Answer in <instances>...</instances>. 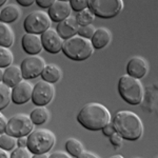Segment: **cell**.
I'll list each match as a JSON object with an SVG mask.
<instances>
[{
    "label": "cell",
    "instance_id": "cell-19",
    "mask_svg": "<svg viewBox=\"0 0 158 158\" xmlns=\"http://www.w3.org/2000/svg\"><path fill=\"white\" fill-rule=\"evenodd\" d=\"M21 17V10L17 4L10 3L0 11V21L4 23H12Z\"/></svg>",
    "mask_w": 158,
    "mask_h": 158
},
{
    "label": "cell",
    "instance_id": "cell-10",
    "mask_svg": "<svg viewBox=\"0 0 158 158\" xmlns=\"http://www.w3.org/2000/svg\"><path fill=\"white\" fill-rule=\"evenodd\" d=\"M55 96V88L54 85L41 80L37 82L33 88L32 99L33 103L37 106H45L53 100Z\"/></svg>",
    "mask_w": 158,
    "mask_h": 158
},
{
    "label": "cell",
    "instance_id": "cell-26",
    "mask_svg": "<svg viewBox=\"0 0 158 158\" xmlns=\"http://www.w3.org/2000/svg\"><path fill=\"white\" fill-rule=\"evenodd\" d=\"M17 147V138L12 135L2 133L0 135V148L6 151H12Z\"/></svg>",
    "mask_w": 158,
    "mask_h": 158
},
{
    "label": "cell",
    "instance_id": "cell-2",
    "mask_svg": "<svg viewBox=\"0 0 158 158\" xmlns=\"http://www.w3.org/2000/svg\"><path fill=\"white\" fill-rule=\"evenodd\" d=\"M113 124L115 131L123 139L138 140L143 133V123L136 113L129 110L118 111L114 116Z\"/></svg>",
    "mask_w": 158,
    "mask_h": 158
},
{
    "label": "cell",
    "instance_id": "cell-38",
    "mask_svg": "<svg viewBox=\"0 0 158 158\" xmlns=\"http://www.w3.org/2000/svg\"><path fill=\"white\" fill-rule=\"evenodd\" d=\"M17 3L21 6H31L35 3V1L34 0H17Z\"/></svg>",
    "mask_w": 158,
    "mask_h": 158
},
{
    "label": "cell",
    "instance_id": "cell-32",
    "mask_svg": "<svg viewBox=\"0 0 158 158\" xmlns=\"http://www.w3.org/2000/svg\"><path fill=\"white\" fill-rule=\"evenodd\" d=\"M115 128H114V124L113 122H109L108 124H106V126L102 128V133L106 135V136H111L113 133H115Z\"/></svg>",
    "mask_w": 158,
    "mask_h": 158
},
{
    "label": "cell",
    "instance_id": "cell-34",
    "mask_svg": "<svg viewBox=\"0 0 158 158\" xmlns=\"http://www.w3.org/2000/svg\"><path fill=\"white\" fill-rule=\"evenodd\" d=\"M7 121L9 120L6 119V117L0 112V133H6Z\"/></svg>",
    "mask_w": 158,
    "mask_h": 158
},
{
    "label": "cell",
    "instance_id": "cell-30",
    "mask_svg": "<svg viewBox=\"0 0 158 158\" xmlns=\"http://www.w3.org/2000/svg\"><path fill=\"white\" fill-rule=\"evenodd\" d=\"M70 4H71L72 10H74L75 12L79 13V12L83 11V10L88 9L89 1H88V0H71Z\"/></svg>",
    "mask_w": 158,
    "mask_h": 158
},
{
    "label": "cell",
    "instance_id": "cell-17",
    "mask_svg": "<svg viewBox=\"0 0 158 158\" xmlns=\"http://www.w3.org/2000/svg\"><path fill=\"white\" fill-rule=\"evenodd\" d=\"M112 40V33L106 27H98L96 29L93 37L91 38V42L94 49L101 50L110 44Z\"/></svg>",
    "mask_w": 158,
    "mask_h": 158
},
{
    "label": "cell",
    "instance_id": "cell-36",
    "mask_svg": "<svg viewBox=\"0 0 158 158\" xmlns=\"http://www.w3.org/2000/svg\"><path fill=\"white\" fill-rule=\"evenodd\" d=\"M77 158H101V157H99L98 155H96L95 153H93V152H89V151H83L81 154H79Z\"/></svg>",
    "mask_w": 158,
    "mask_h": 158
},
{
    "label": "cell",
    "instance_id": "cell-43",
    "mask_svg": "<svg viewBox=\"0 0 158 158\" xmlns=\"http://www.w3.org/2000/svg\"><path fill=\"white\" fill-rule=\"evenodd\" d=\"M6 2V0H0V6H2Z\"/></svg>",
    "mask_w": 158,
    "mask_h": 158
},
{
    "label": "cell",
    "instance_id": "cell-14",
    "mask_svg": "<svg viewBox=\"0 0 158 158\" xmlns=\"http://www.w3.org/2000/svg\"><path fill=\"white\" fill-rule=\"evenodd\" d=\"M149 72V64L143 57L135 56L131 58L127 65V73L129 76L137 79L143 78Z\"/></svg>",
    "mask_w": 158,
    "mask_h": 158
},
{
    "label": "cell",
    "instance_id": "cell-15",
    "mask_svg": "<svg viewBox=\"0 0 158 158\" xmlns=\"http://www.w3.org/2000/svg\"><path fill=\"white\" fill-rule=\"evenodd\" d=\"M21 44L25 53L29 55H38L42 51V43H41V37L40 35L36 34H30V33H25L22 36Z\"/></svg>",
    "mask_w": 158,
    "mask_h": 158
},
{
    "label": "cell",
    "instance_id": "cell-7",
    "mask_svg": "<svg viewBox=\"0 0 158 158\" xmlns=\"http://www.w3.org/2000/svg\"><path fill=\"white\" fill-rule=\"evenodd\" d=\"M52 24V20L48 13L43 11H34L25 17L23 27L27 33L30 34L41 35L47 30H49Z\"/></svg>",
    "mask_w": 158,
    "mask_h": 158
},
{
    "label": "cell",
    "instance_id": "cell-24",
    "mask_svg": "<svg viewBox=\"0 0 158 158\" xmlns=\"http://www.w3.org/2000/svg\"><path fill=\"white\" fill-rule=\"evenodd\" d=\"M12 101V88L0 82V111L6 108Z\"/></svg>",
    "mask_w": 158,
    "mask_h": 158
},
{
    "label": "cell",
    "instance_id": "cell-39",
    "mask_svg": "<svg viewBox=\"0 0 158 158\" xmlns=\"http://www.w3.org/2000/svg\"><path fill=\"white\" fill-rule=\"evenodd\" d=\"M0 158H11V154L9 153V151H6V150L0 148Z\"/></svg>",
    "mask_w": 158,
    "mask_h": 158
},
{
    "label": "cell",
    "instance_id": "cell-12",
    "mask_svg": "<svg viewBox=\"0 0 158 158\" xmlns=\"http://www.w3.org/2000/svg\"><path fill=\"white\" fill-rule=\"evenodd\" d=\"M72 13V7H71L70 1L67 0H54L53 4L49 7L48 15L52 21L61 22L62 20L67 19L71 16Z\"/></svg>",
    "mask_w": 158,
    "mask_h": 158
},
{
    "label": "cell",
    "instance_id": "cell-22",
    "mask_svg": "<svg viewBox=\"0 0 158 158\" xmlns=\"http://www.w3.org/2000/svg\"><path fill=\"white\" fill-rule=\"evenodd\" d=\"M30 117L34 126H41L49 120L50 111L45 106H38L33 110Z\"/></svg>",
    "mask_w": 158,
    "mask_h": 158
},
{
    "label": "cell",
    "instance_id": "cell-8",
    "mask_svg": "<svg viewBox=\"0 0 158 158\" xmlns=\"http://www.w3.org/2000/svg\"><path fill=\"white\" fill-rule=\"evenodd\" d=\"M33 130H34V123L31 120L30 115L16 114L7 121L6 133L18 138L22 136H29Z\"/></svg>",
    "mask_w": 158,
    "mask_h": 158
},
{
    "label": "cell",
    "instance_id": "cell-23",
    "mask_svg": "<svg viewBox=\"0 0 158 158\" xmlns=\"http://www.w3.org/2000/svg\"><path fill=\"white\" fill-rule=\"evenodd\" d=\"M65 149L71 156L77 157L79 154H81L85 151L82 142L76 138H69L65 142Z\"/></svg>",
    "mask_w": 158,
    "mask_h": 158
},
{
    "label": "cell",
    "instance_id": "cell-11",
    "mask_svg": "<svg viewBox=\"0 0 158 158\" xmlns=\"http://www.w3.org/2000/svg\"><path fill=\"white\" fill-rule=\"evenodd\" d=\"M40 37H41L42 48L47 52L51 53V54H57L62 50L64 40L59 36V34L55 29L50 27L44 33H42Z\"/></svg>",
    "mask_w": 158,
    "mask_h": 158
},
{
    "label": "cell",
    "instance_id": "cell-20",
    "mask_svg": "<svg viewBox=\"0 0 158 158\" xmlns=\"http://www.w3.org/2000/svg\"><path fill=\"white\" fill-rule=\"evenodd\" d=\"M41 76H42V80L53 85V83L60 80L61 76H62V71H61V69L57 64L50 63V64L45 65Z\"/></svg>",
    "mask_w": 158,
    "mask_h": 158
},
{
    "label": "cell",
    "instance_id": "cell-4",
    "mask_svg": "<svg viewBox=\"0 0 158 158\" xmlns=\"http://www.w3.org/2000/svg\"><path fill=\"white\" fill-rule=\"evenodd\" d=\"M118 92L121 98L132 106L139 104L144 96V88L140 79L131 77L128 74L119 79Z\"/></svg>",
    "mask_w": 158,
    "mask_h": 158
},
{
    "label": "cell",
    "instance_id": "cell-35",
    "mask_svg": "<svg viewBox=\"0 0 158 158\" xmlns=\"http://www.w3.org/2000/svg\"><path fill=\"white\" fill-rule=\"evenodd\" d=\"M35 2H36L40 7H42V9H49L53 4L54 0H37V1H35Z\"/></svg>",
    "mask_w": 158,
    "mask_h": 158
},
{
    "label": "cell",
    "instance_id": "cell-41",
    "mask_svg": "<svg viewBox=\"0 0 158 158\" xmlns=\"http://www.w3.org/2000/svg\"><path fill=\"white\" fill-rule=\"evenodd\" d=\"M3 74H4L3 69H0V82H2V80H3Z\"/></svg>",
    "mask_w": 158,
    "mask_h": 158
},
{
    "label": "cell",
    "instance_id": "cell-25",
    "mask_svg": "<svg viewBox=\"0 0 158 158\" xmlns=\"http://www.w3.org/2000/svg\"><path fill=\"white\" fill-rule=\"evenodd\" d=\"M75 18L77 20L79 27H83V25L93 24V21L95 20V15H94L93 12L88 7V9L77 13Z\"/></svg>",
    "mask_w": 158,
    "mask_h": 158
},
{
    "label": "cell",
    "instance_id": "cell-27",
    "mask_svg": "<svg viewBox=\"0 0 158 158\" xmlns=\"http://www.w3.org/2000/svg\"><path fill=\"white\" fill-rule=\"evenodd\" d=\"M14 60V55L9 48L0 47V69L7 68L12 65Z\"/></svg>",
    "mask_w": 158,
    "mask_h": 158
},
{
    "label": "cell",
    "instance_id": "cell-42",
    "mask_svg": "<svg viewBox=\"0 0 158 158\" xmlns=\"http://www.w3.org/2000/svg\"><path fill=\"white\" fill-rule=\"evenodd\" d=\"M110 158H124L123 156H122V155H113V156H111Z\"/></svg>",
    "mask_w": 158,
    "mask_h": 158
},
{
    "label": "cell",
    "instance_id": "cell-40",
    "mask_svg": "<svg viewBox=\"0 0 158 158\" xmlns=\"http://www.w3.org/2000/svg\"><path fill=\"white\" fill-rule=\"evenodd\" d=\"M50 155L48 153H42V154H34L32 158H49Z\"/></svg>",
    "mask_w": 158,
    "mask_h": 158
},
{
    "label": "cell",
    "instance_id": "cell-28",
    "mask_svg": "<svg viewBox=\"0 0 158 158\" xmlns=\"http://www.w3.org/2000/svg\"><path fill=\"white\" fill-rule=\"evenodd\" d=\"M95 27L94 24H88V25H83V27H79L78 29V32H77V35L79 36L83 37V38H86V39H90L93 37L94 33H95Z\"/></svg>",
    "mask_w": 158,
    "mask_h": 158
},
{
    "label": "cell",
    "instance_id": "cell-31",
    "mask_svg": "<svg viewBox=\"0 0 158 158\" xmlns=\"http://www.w3.org/2000/svg\"><path fill=\"white\" fill-rule=\"evenodd\" d=\"M110 141H111V143L115 148H119V147H121L123 138H122L117 132H115V133H113L111 136H110Z\"/></svg>",
    "mask_w": 158,
    "mask_h": 158
},
{
    "label": "cell",
    "instance_id": "cell-18",
    "mask_svg": "<svg viewBox=\"0 0 158 158\" xmlns=\"http://www.w3.org/2000/svg\"><path fill=\"white\" fill-rule=\"evenodd\" d=\"M22 80H23V76H22L20 65L12 64L4 70L3 80H2V82H4L6 85H9L10 88H14L15 85H18L20 81H22Z\"/></svg>",
    "mask_w": 158,
    "mask_h": 158
},
{
    "label": "cell",
    "instance_id": "cell-6",
    "mask_svg": "<svg viewBox=\"0 0 158 158\" xmlns=\"http://www.w3.org/2000/svg\"><path fill=\"white\" fill-rule=\"evenodd\" d=\"M88 7L95 16L100 18H113L123 9L122 0H90Z\"/></svg>",
    "mask_w": 158,
    "mask_h": 158
},
{
    "label": "cell",
    "instance_id": "cell-37",
    "mask_svg": "<svg viewBox=\"0 0 158 158\" xmlns=\"http://www.w3.org/2000/svg\"><path fill=\"white\" fill-rule=\"evenodd\" d=\"M17 144L20 148H27V136H22L17 138Z\"/></svg>",
    "mask_w": 158,
    "mask_h": 158
},
{
    "label": "cell",
    "instance_id": "cell-1",
    "mask_svg": "<svg viewBox=\"0 0 158 158\" xmlns=\"http://www.w3.org/2000/svg\"><path fill=\"white\" fill-rule=\"evenodd\" d=\"M111 113L106 106L99 102H89L82 106L77 115V120L83 128L90 131H100L111 122Z\"/></svg>",
    "mask_w": 158,
    "mask_h": 158
},
{
    "label": "cell",
    "instance_id": "cell-29",
    "mask_svg": "<svg viewBox=\"0 0 158 158\" xmlns=\"http://www.w3.org/2000/svg\"><path fill=\"white\" fill-rule=\"evenodd\" d=\"M11 158H32V153L29 151L27 148H16L13 150Z\"/></svg>",
    "mask_w": 158,
    "mask_h": 158
},
{
    "label": "cell",
    "instance_id": "cell-5",
    "mask_svg": "<svg viewBox=\"0 0 158 158\" xmlns=\"http://www.w3.org/2000/svg\"><path fill=\"white\" fill-rule=\"evenodd\" d=\"M56 136L51 130L36 129L27 136V148L33 154L48 153L55 146Z\"/></svg>",
    "mask_w": 158,
    "mask_h": 158
},
{
    "label": "cell",
    "instance_id": "cell-44",
    "mask_svg": "<svg viewBox=\"0 0 158 158\" xmlns=\"http://www.w3.org/2000/svg\"><path fill=\"white\" fill-rule=\"evenodd\" d=\"M136 158H140V157H136Z\"/></svg>",
    "mask_w": 158,
    "mask_h": 158
},
{
    "label": "cell",
    "instance_id": "cell-21",
    "mask_svg": "<svg viewBox=\"0 0 158 158\" xmlns=\"http://www.w3.org/2000/svg\"><path fill=\"white\" fill-rule=\"evenodd\" d=\"M14 40L15 34L11 25L0 21V47L11 48Z\"/></svg>",
    "mask_w": 158,
    "mask_h": 158
},
{
    "label": "cell",
    "instance_id": "cell-9",
    "mask_svg": "<svg viewBox=\"0 0 158 158\" xmlns=\"http://www.w3.org/2000/svg\"><path fill=\"white\" fill-rule=\"evenodd\" d=\"M45 65H47L45 60L41 56L33 55L22 60L20 69H21L23 78L27 80V79H34L38 76H41Z\"/></svg>",
    "mask_w": 158,
    "mask_h": 158
},
{
    "label": "cell",
    "instance_id": "cell-13",
    "mask_svg": "<svg viewBox=\"0 0 158 158\" xmlns=\"http://www.w3.org/2000/svg\"><path fill=\"white\" fill-rule=\"evenodd\" d=\"M33 85L27 80L20 81L12 88V101L16 104H24L32 99Z\"/></svg>",
    "mask_w": 158,
    "mask_h": 158
},
{
    "label": "cell",
    "instance_id": "cell-33",
    "mask_svg": "<svg viewBox=\"0 0 158 158\" xmlns=\"http://www.w3.org/2000/svg\"><path fill=\"white\" fill-rule=\"evenodd\" d=\"M49 158H72L70 154L68 152H63V151H55L50 155Z\"/></svg>",
    "mask_w": 158,
    "mask_h": 158
},
{
    "label": "cell",
    "instance_id": "cell-16",
    "mask_svg": "<svg viewBox=\"0 0 158 158\" xmlns=\"http://www.w3.org/2000/svg\"><path fill=\"white\" fill-rule=\"evenodd\" d=\"M78 29H79V24L77 20H76L75 17L70 16L57 24L56 31H57L59 36L63 40H67L69 38L77 35Z\"/></svg>",
    "mask_w": 158,
    "mask_h": 158
},
{
    "label": "cell",
    "instance_id": "cell-3",
    "mask_svg": "<svg viewBox=\"0 0 158 158\" xmlns=\"http://www.w3.org/2000/svg\"><path fill=\"white\" fill-rule=\"evenodd\" d=\"M94 48L90 39L83 38L79 35L64 40L62 45V52L67 57L72 60L82 61L90 58L94 53Z\"/></svg>",
    "mask_w": 158,
    "mask_h": 158
}]
</instances>
